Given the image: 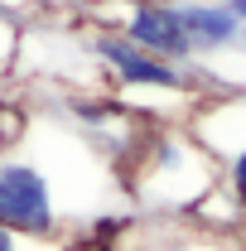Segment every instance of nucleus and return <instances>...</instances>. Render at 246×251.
<instances>
[{
	"mask_svg": "<svg viewBox=\"0 0 246 251\" xmlns=\"http://www.w3.org/2000/svg\"><path fill=\"white\" fill-rule=\"evenodd\" d=\"M15 135H20V116H15V111H5V106H0V150H5V145H10V140H15Z\"/></svg>",
	"mask_w": 246,
	"mask_h": 251,
	"instance_id": "11",
	"label": "nucleus"
},
{
	"mask_svg": "<svg viewBox=\"0 0 246 251\" xmlns=\"http://www.w3.org/2000/svg\"><path fill=\"white\" fill-rule=\"evenodd\" d=\"M174 15L188 34V49H193V63L217 58L227 49H237V20L217 5V0H174Z\"/></svg>",
	"mask_w": 246,
	"mask_h": 251,
	"instance_id": "6",
	"label": "nucleus"
},
{
	"mask_svg": "<svg viewBox=\"0 0 246 251\" xmlns=\"http://www.w3.org/2000/svg\"><path fill=\"white\" fill-rule=\"evenodd\" d=\"M188 222H198V227H208V232H217V237H232V242H237V237L246 232V208L237 203V193H232L227 184H217L213 193L188 213Z\"/></svg>",
	"mask_w": 246,
	"mask_h": 251,
	"instance_id": "8",
	"label": "nucleus"
},
{
	"mask_svg": "<svg viewBox=\"0 0 246 251\" xmlns=\"http://www.w3.org/2000/svg\"><path fill=\"white\" fill-rule=\"evenodd\" d=\"M237 49L246 53V20H242V29H237Z\"/></svg>",
	"mask_w": 246,
	"mask_h": 251,
	"instance_id": "13",
	"label": "nucleus"
},
{
	"mask_svg": "<svg viewBox=\"0 0 246 251\" xmlns=\"http://www.w3.org/2000/svg\"><path fill=\"white\" fill-rule=\"evenodd\" d=\"M130 251H237V242L217 237V232H208V227H198L188 218H154L135 237Z\"/></svg>",
	"mask_w": 246,
	"mask_h": 251,
	"instance_id": "7",
	"label": "nucleus"
},
{
	"mask_svg": "<svg viewBox=\"0 0 246 251\" xmlns=\"http://www.w3.org/2000/svg\"><path fill=\"white\" fill-rule=\"evenodd\" d=\"M116 34L125 44L164 58V63L193 68V49H188V34L179 25V15H174V0H125L121 20H116Z\"/></svg>",
	"mask_w": 246,
	"mask_h": 251,
	"instance_id": "5",
	"label": "nucleus"
},
{
	"mask_svg": "<svg viewBox=\"0 0 246 251\" xmlns=\"http://www.w3.org/2000/svg\"><path fill=\"white\" fill-rule=\"evenodd\" d=\"M125 198L116 159L68 116H29L0 150V227L58 242L68 227L106 218Z\"/></svg>",
	"mask_w": 246,
	"mask_h": 251,
	"instance_id": "1",
	"label": "nucleus"
},
{
	"mask_svg": "<svg viewBox=\"0 0 246 251\" xmlns=\"http://www.w3.org/2000/svg\"><path fill=\"white\" fill-rule=\"evenodd\" d=\"M217 5H222V10H227V15L237 20V25L246 20V0H217Z\"/></svg>",
	"mask_w": 246,
	"mask_h": 251,
	"instance_id": "12",
	"label": "nucleus"
},
{
	"mask_svg": "<svg viewBox=\"0 0 246 251\" xmlns=\"http://www.w3.org/2000/svg\"><path fill=\"white\" fill-rule=\"evenodd\" d=\"M188 130L213 150L217 169H222V184L246 208V92H227L217 101H203L188 116Z\"/></svg>",
	"mask_w": 246,
	"mask_h": 251,
	"instance_id": "4",
	"label": "nucleus"
},
{
	"mask_svg": "<svg viewBox=\"0 0 246 251\" xmlns=\"http://www.w3.org/2000/svg\"><path fill=\"white\" fill-rule=\"evenodd\" d=\"M222 184L213 150L188 126H145L121 159L125 203L150 218H188Z\"/></svg>",
	"mask_w": 246,
	"mask_h": 251,
	"instance_id": "2",
	"label": "nucleus"
},
{
	"mask_svg": "<svg viewBox=\"0 0 246 251\" xmlns=\"http://www.w3.org/2000/svg\"><path fill=\"white\" fill-rule=\"evenodd\" d=\"M0 251H58V242H39V237H20V232L0 227Z\"/></svg>",
	"mask_w": 246,
	"mask_h": 251,
	"instance_id": "10",
	"label": "nucleus"
},
{
	"mask_svg": "<svg viewBox=\"0 0 246 251\" xmlns=\"http://www.w3.org/2000/svg\"><path fill=\"white\" fill-rule=\"evenodd\" d=\"M92 63L106 73V82H116L121 97H135V92H198L193 87V68H179V63H164L125 44L116 29H97L92 39H82Z\"/></svg>",
	"mask_w": 246,
	"mask_h": 251,
	"instance_id": "3",
	"label": "nucleus"
},
{
	"mask_svg": "<svg viewBox=\"0 0 246 251\" xmlns=\"http://www.w3.org/2000/svg\"><path fill=\"white\" fill-rule=\"evenodd\" d=\"M20 49H25V25H20L10 10H0V82L15 77V68H20Z\"/></svg>",
	"mask_w": 246,
	"mask_h": 251,
	"instance_id": "9",
	"label": "nucleus"
}]
</instances>
